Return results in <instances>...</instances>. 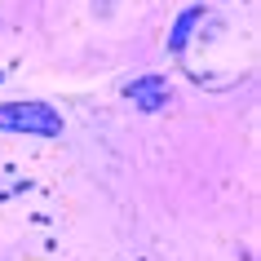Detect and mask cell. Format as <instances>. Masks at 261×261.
I'll use <instances>...</instances> for the list:
<instances>
[{
    "label": "cell",
    "instance_id": "1",
    "mask_svg": "<svg viewBox=\"0 0 261 261\" xmlns=\"http://www.w3.org/2000/svg\"><path fill=\"white\" fill-rule=\"evenodd\" d=\"M0 128H14V133H36V138H58L62 120L54 107L44 102H5L0 107Z\"/></svg>",
    "mask_w": 261,
    "mask_h": 261
},
{
    "label": "cell",
    "instance_id": "2",
    "mask_svg": "<svg viewBox=\"0 0 261 261\" xmlns=\"http://www.w3.org/2000/svg\"><path fill=\"white\" fill-rule=\"evenodd\" d=\"M128 97H133V107H142V111H160L168 102V80L164 75H146V80L128 84Z\"/></svg>",
    "mask_w": 261,
    "mask_h": 261
}]
</instances>
